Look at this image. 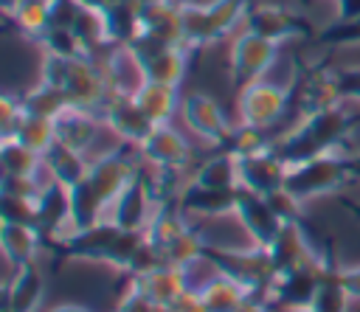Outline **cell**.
<instances>
[{
  "instance_id": "cell-1",
  "label": "cell",
  "mask_w": 360,
  "mask_h": 312,
  "mask_svg": "<svg viewBox=\"0 0 360 312\" xmlns=\"http://www.w3.org/2000/svg\"><path fill=\"white\" fill-rule=\"evenodd\" d=\"M53 245L56 250H62L65 259L107 264L115 267L118 273H127L129 278L160 264L143 230L121 228L112 219H101L90 228H73L65 236H59Z\"/></svg>"
},
{
  "instance_id": "cell-2",
  "label": "cell",
  "mask_w": 360,
  "mask_h": 312,
  "mask_svg": "<svg viewBox=\"0 0 360 312\" xmlns=\"http://www.w3.org/2000/svg\"><path fill=\"white\" fill-rule=\"evenodd\" d=\"M141 157L135 146L115 143L101 155L90 157V169L82 183L70 188V219L73 228H90L110 216L112 202L141 174ZM70 228V230H73Z\"/></svg>"
},
{
  "instance_id": "cell-3",
  "label": "cell",
  "mask_w": 360,
  "mask_h": 312,
  "mask_svg": "<svg viewBox=\"0 0 360 312\" xmlns=\"http://www.w3.org/2000/svg\"><path fill=\"white\" fill-rule=\"evenodd\" d=\"M357 126H360V112H352L343 104L304 115V118H298V124L292 129L278 135L276 155L287 166H295V163H304V160H312L321 155L343 152V146L349 143V135Z\"/></svg>"
},
{
  "instance_id": "cell-4",
  "label": "cell",
  "mask_w": 360,
  "mask_h": 312,
  "mask_svg": "<svg viewBox=\"0 0 360 312\" xmlns=\"http://www.w3.org/2000/svg\"><path fill=\"white\" fill-rule=\"evenodd\" d=\"M39 79L59 87L70 104L84 107L98 112L107 96L112 93L107 73L98 59L93 56H56V53H42L39 65Z\"/></svg>"
},
{
  "instance_id": "cell-5",
  "label": "cell",
  "mask_w": 360,
  "mask_h": 312,
  "mask_svg": "<svg viewBox=\"0 0 360 312\" xmlns=\"http://www.w3.org/2000/svg\"><path fill=\"white\" fill-rule=\"evenodd\" d=\"M250 6L253 0H208V3L186 0L183 17H180L186 48L188 51L208 48L214 42H222L225 37L239 34L236 28L245 25Z\"/></svg>"
},
{
  "instance_id": "cell-6",
  "label": "cell",
  "mask_w": 360,
  "mask_h": 312,
  "mask_svg": "<svg viewBox=\"0 0 360 312\" xmlns=\"http://www.w3.org/2000/svg\"><path fill=\"white\" fill-rule=\"evenodd\" d=\"M202 264H208L214 273H222V275L233 278L250 295L270 301V290H273V281H276V267H273L270 253L264 247H259V245L222 247V245L205 242Z\"/></svg>"
},
{
  "instance_id": "cell-7",
  "label": "cell",
  "mask_w": 360,
  "mask_h": 312,
  "mask_svg": "<svg viewBox=\"0 0 360 312\" xmlns=\"http://www.w3.org/2000/svg\"><path fill=\"white\" fill-rule=\"evenodd\" d=\"M349 186H352V177L346 169V152H332V155L295 163L290 166L287 183H284V188L304 205L321 197L343 194Z\"/></svg>"
},
{
  "instance_id": "cell-8",
  "label": "cell",
  "mask_w": 360,
  "mask_h": 312,
  "mask_svg": "<svg viewBox=\"0 0 360 312\" xmlns=\"http://www.w3.org/2000/svg\"><path fill=\"white\" fill-rule=\"evenodd\" d=\"M338 104H343L338 67H332L329 62H307L295 70L290 84V110H295L298 118Z\"/></svg>"
},
{
  "instance_id": "cell-9",
  "label": "cell",
  "mask_w": 360,
  "mask_h": 312,
  "mask_svg": "<svg viewBox=\"0 0 360 312\" xmlns=\"http://www.w3.org/2000/svg\"><path fill=\"white\" fill-rule=\"evenodd\" d=\"M278 48L276 42L250 34V31H239L231 37V48H228V70H231V84L233 90H245L248 84L264 79V73L276 65L278 59Z\"/></svg>"
},
{
  "instance_id": "cell-10",
  "label": "cell",
  "mask_w": 360,
  "mask_h": 312,
  "mask_svg": "<svg viewBox=\"0 0 360 312\" xmlns=\"http://www.w3.org/2000/svg\"><path fill=\"white\" fill-rule=\"evenodd\" d=\"M242 28L250 31V34H259V37L276 42V45L318 34L312 28V20L304 11H298L295 6H287V3H253Z\"/></svg>"
},
{
  "instance_id": "cell-11",
  "label": "cell",
  "mask_w": 360,
  "mask_h": 312,
  "mask_svg": "<svg viewBox=\"0 0 360 312\" xmlns=\"http://www.w3.org/2000/svg\"><path fill=\"white\" fill-rule=\"evenodd\" d=\"M180 121L183 126L200 141V143H208V146H217L222 149L233 132V124L228 121L222 104L202 93V90H191L183 96L180 101Z\"/></svg>"
},
{
  "instance_id": "cell-12",
  "label": "cell",
  "mask_w": 360,
  "mask_h": 312,
  "mask_svg": "<svg viewBox=\"0 0 360 312\" xmlns=\"http://www.w3.org/2000/svg\"><path fill=\"white\" fill-rule=\"evenodd\" d=\"M290 112V87L259 79L236 93V115L239 124H250L259 129H273Z\"/></svg>"
},
{
  "instance_id": "cell-13",
  "label": "cell",
  "mask_w": 360,
  "mask_h": 312,
  "mask_svg": "<svg viewBox=\"0 0 360 312\" xmlns=\"http://www.w3.org/2000/svg\"><path fill=\"white\" fill-rule=\"evenodd\" d=\"M129 48H132V53H135L138 62H141L143 79L180 87V82H183V76H186L188 53H191L186 45H172V42L138 37Z\"/></svg>"
},
{
  "instance_id": "cell-14",
  "label": "cell",
  "mask_w": 360,
  "mask_h": 312,
  "mask_svg": "<svg viewBox=\"0 0 360 312\" xmlns=\"http://www.w3.org/2000/svg\"><path fill=\"white\" fill-rule=\"evenodd\" d=\"M98 118L118 138V143H127L135 149L155 129V124L146 118V112L138 107L135 96H129V93H110L98 110Z\"/></svg>"
},
{
  "instance_id": "cell-15",
  "label": "cell",
  "mask_w": 360,
  "mask_h": 312,
  "mask_svg": "<svg viewBox=\"0 0 360 312\" xmlns=\"http://www.w3.org/2000/svg\"><path fill=\"white\" fill-rule=\"evenodd\" d=\"M138 157H141L143 166H152V169H180V171H186L194 163L191 143L174 124L155 126L143 138V143L138 146Z\"/></svg>"
},
{
  "instance_id": "cell-16",
  "label": "cell",
  "mask_w": 360,
  "mask_h": 312,
  "mask_svg": "<svg viewBox=\"0 0 360 312\" xmlns=\"http://www.w3.org/2000/svg\"><path fill=\"white\" fill-rule=\"evenodd\" d=\"M267 253H270V261L276 267V275L309 267L321 259V250L309 242L301 222H281V228H278L276 239L270 242Z\"/></svg>"
},
{
  "instance_id": "cell-17",
  "label": "cell",
  "mask_w": 360,
  "mask_h": 312,
  "mask_svg": "<svg viewBox=\"0 0 360 312\" xmlns=\"http://www.w3.org/2000/svg\"><path fill=\"white\" fill-rule=\"evenodd\" d=\"M155 211H158V200H155L149 177L141 166V174L121 191V197L112 202L107 219H112V222H118L121 228H129V230H146Z\"/></svg>"
},
{
  "instance_id": "cell-18",
  "label": "cell",
  "mask_w": 360,
  "mask_h": 312,
  "mask_svg": "<svg viewBox=\"0 0 360 312\" xmlns=\"http://www.w3.org/2000/svg\"><path fill=\"white\" fill-rule=\"evenodd\" d=\"M323 267H326V247L321 250V259L315 264L292 270V273H284V275H276L273 290H270L273 306H284V309L312 306L318 284H321V275H323Z\"/></svg>"
},
{
  "instance_id": "cell-19",
  "label": "cell",
  "mask_w": 360,
  "mask_h": 312,
  "mask_svg": "<svg viewBox=\"0 0 360 312\" xmlns=\"http://www.w3.org/2000/svg\"><path fill=\"white\" fill-rule=\"evenodd\" d=\"M37 228L45 236V242H56L59 236H65L73 228L70 219V188L56 183V180H45L39 194H37Z\"/></svg>"
},
{
  "instance_id": "cell-20",
  "label": "cell",
  "mask_w": 360,
  "mask_h": 312,
  "mask_svg": "<svg viewBox=\"0 0 360 312\" xmlns=\"http://www.w3.org/2000/svg\"><path fill=\"white\" fill-rule=\"evenodd\" d=\"M233 216L239 219L242 230L248 233L250 245H259V247H270V242L276 239L278 228H281V219L273 214L267 197L262 194H253L248 188H239V197H236V211Z\"/></svg>"
},
{
  "instance_id": "cell-21",
  "label": "cell",
  "mask_w": 360,
  "mask_h": 312,
  "mask_svg": "<svg viewBox=\"0 0 360 312\" xmlns=\"http://www.w3.org/2000/svg\"><path fill=\"white\" fill-rule=\"evenodd\" d=\"M242 188V186H239ZM239 188H211V186H200L188 177V183L183 186L177 205L188 214V216H200V219H219V216H231L236 211V197Z\"/></svg>"
},
{
  "instance_id": "cell-22",
  "label": "cell",
  "mask_w": 360,
  "mask_h": 312,
  "mask_svg": "<svg viewBox=\"0 0 360 312\" xmlns=\"http://www.w3.org/2000/svg\"><path fill=\"white\" fill-rule=\"evenodd\" d=\"M132 284L155 304V306H172L177 304L194 284L188 278V270L180 267H169V264H158L141 275H132Z\"/></svg>"
},
{
  "instance_id": "cell-23",
  "label": "cell",
  "mask_w": 360,
  "mask_h": 312,
  "mask_svg": "<svg viewBox=\"0 0 360 312\" xmlns=\"http://www.w3.org/2000/svg\"><path fill=\"white\" fill-rule=\"evenodd\" d=\"M45 295V275L37 261L14 267L3 292V312H37Z\"/></svg>"
},
{
  "instance_id": "cell-24",
  "label": "cell",
  "mask_w": 360,
  "mask_h": 312,
  "mask_svg": "<svg viewBox=\"0 0 360 312\" xmlns=\"http://www.w3.org/2000/svg\"><path fill=\"white\" fill-rule=\"evenodd\" d=\"M101 118L98 112L93 110H84V107H76L70 104L65 112H59L53 118V129H56V141L76 149V152H90V143L96 141V132L101 129Z\"/></svg>"
},
{
  "instance_id": "cell-25",
  "label": "cell",
  "mask_w": 360,
  "mask_h": 312,
  "mask_svg": "<svg viewBox=\"0 0 360 312\" xmlns=\"http://www.w3.org/2000/svg\"><path fill=\"white\" fill-rule=\"evenodd\" d=\"M287 171L290 166L276 155H262V157H248V160H239V177H242V188L253 191V194H273L278 188H284L287 183Z\"/></svg>"
},
{
  "instance_id": "cell-26",
  "label": "cell",
  "mask_w": 360,
  "mask_h": 312,
  "mask_svg": "<svg viewBox=\"0 0 360 312\" xmlns=\"http://www.w3.org/2000/svg\"><path fill=\"white\" fill-rule=\"evenodd\" d=\"M104 73H107V82L112 87V93H129L135 96V90L146 82L143 79V70H141V62L138 56L132 53L129 45H110L101 56H98Z\"/></svg>"
},
{
  "instance_id": "cell-27",
  "label": "cell",
  "mask_w": 360,
  "mask_h": 312,
  "mask_svg": "<svg viewBox=\"0 0 360 312\" xmlns=\"http://www.w3.org/2000/svg\"><path fill=\"white\" fill-rule=\"evenodd\" d=\"M135 101L138 107L146 112V118L160 126V124H172L174 115L180 112V87L174 84H163V82H143L138 90H135Z\"/></svg>"
},
{
  "instance_id": "cell-28",
  "label": "cell",
  "mask_w": 360,
  "mask_h": 312,
  "mask_svg": "<svg viewBox=\"0 0 360 312\" xmlns=\"http://www.w3.org/2000/svg\"><path fill=\"white\" fill-rule=\"evenodd\" d=\"M0 245H3V256L11 267H22L37 261L45 236L34 228V225H20V222H3L0 228Z\"/></svg>"
},
{
  "instance_id": "cell-29",
  "label": "cell",
  "mask_w": 360,
  "mask_h": 312,
  "mask_svg": "<svg viewBox=\"0 0 360 312\" xmlns=\"http://www.w3.org/2000/svg\"><path fill=\"white\" fill-rule=\"evenodd\" d=\"M42 163H45V177H51V180H56L68 188L82 183L87 169H90V157L84 152H76V149H70L59 141L42 155Z\"/></svg>"
},
{
  "instance_id": "cell-30",
  "label": "cell",
  "mask_w": 360,
  "mask_h": 312,
  "mask_svg": "<svg viewBox=\"0 0 360 312\" xmlns=\"http://www.w3.org/2000/svg\"><path fill=\"white\" fill-rule=\"evenodd\" d=\"M191 180L200 186H211V188H239L242 186L239 157L231 155L228 149H217L211 157H205L202 163L194 166Z\"/></svg>"
},
{
  "instance_id": "cell-31",
  "label": "cell",
  "mask_w": 360,
  "mask_h": 312,
  "mask_svg": "<svg viewBox=\"0 0 360 312\" xmlns=\"http://www.w3.org/2000/svg\"><path fill=\"white\" fill-rule=\"evenodd\" d=\"M197 292L208 312H236L250 298V292L242 284H236L222 273H214L208 281L197 284Z\"/></svg>"
},
{
  "instance_id": "cell-32",
  "label": "cell",
  "mask_w": 360,
  "mask_h": 312,
  "mask_svg": "<svg viewBox=\"0 0 360 312\" xmlns=\"http://www.w3.org/2000/svg\"><path fill=\"white\" fill-rule=\"evenodd\" d=\"M349 304H352V295L346 292V284H343V275H340V264L335 261L332 250L326 247V267H323L312 309L315 312H349Z\"/></svg>"
},
{
  "instance_id": "cell-33",
  "label": "cell",
  "mask_w": 360,
  "mask_h": 312,
  "mask_svg": "<svg viewBox=\"0 0 360 312\" xmlns=\"http://www.w3.org/2000/svg\"><path fill=\"white\" fill-rule=\"evenodd\" d=\"M0 169H3V174H11V177H39V180H45L42 155L22 146L17 138H3L0 141Z\"/></svg>"
},
{
  "instance_id": "cell-34",
  "label": "cell",
  "mask_w": 360,
  "mask_h": 312,
  "mask_svg": "<svg viewBox=\"0 0 360 312\" xmlns=\"http://www.w3.org/2000/svg\"><path fill=\"white\" fill-rule=\"evenodd\" d=\"M8 20L17 25L22 37L39 42L53 25V0H20Z\"/></svg>"
},
{
  "instance_id": "cell-35",
  "label": "cell",
  "mask_w": 360,
  "mask_h": 312,
  "mask_svg": "<svg viewBox=\"0 0 360 312\" xmlns=\"http://www.w3.org/2000/svg\"><path fill=\"white\" fill-rule=\"evenodd\" d=\"M276 141L278 138L270 135V129H259V126H250V124H236L222 149H228L239 160H248V157H262V155L276 152Z\"/></svg>"
},
{
  "instance_id": "cell-36",
  "label": "cell",
  "mask_w": 360,
  "mask_h": 312,
  "mask_svg": "<svg viewBox=\"0 0 360 312\" xmlns=\"http://www.w3.org/2000/svg\"><path fill=\"white\" fill-rule=\"evenodd\" d=\"M22 104H25L28 115H39V118H51L53 121L59 112H65L70 107V98L59 87H53V84L39 79L31 90L22 93Z\"/></svg>"
},
{
  "instance_id": "cell-37",
  "label": "cell",
  "mask_w": 360,
  "mask_h": 312,
  "mask_svg": "<svg viewBox=\"0 0 360 312\" xmlns=\"http://www.w3.org/2000/svg\"><path fill=\"white\" fill-rule=\"evenodd\" d=\"M14 138H17L22 146L34 149L37 155H45V152L56 143V129H53V121H51V118L25 115V118H22V124L17 126Z\"/></svg>"
},
{
  "instance_id": "cell-38",
  "label": "cell",
  "mask_w": 360,
  "mask_h": 312,
  "mask_svg": "<svg viewBox=\"0 0 360 312\" xmlns=\"http://www.w3.org/2000/svg\"><path fill=\"white\" fill-rule=\"evenodd\" d=\"M315 42L321 48H360V17L357 20H332L315 34Z\"/></svg>"
},
{
  "instance_id": "cell-39",
  "label": "cell",
  "mask_w": 360,
  "mask_h": 312,
  "mask_svg": "<svg viewBox=\"0 0 360 312\" xmlns=\"http://www.w3.org/2000/svg\"><path fill=\"white\" fill-rule=\"evenodd\" d=\"M0 216H3V222H20V225L37 228V197L0 194Z\"/></svg>"
},
{
  "instance_id": "cell-40",
  "label": "cell",
  "mask_w": 360,
  "mask_h": 312,
  "mask_svg": "<svg viewBox=\"0 0 360 312\" xmlns=\"http://www.w3.org/2000/svg\"><path fill=\"white\" fill-rule=\"evenodd\" d=\"M25 104H22V93H3L0 98V135L3 138H14L17 126L22 124L25 118Z\"/></svg>"
},
{
  "instance_id": "cell-41",
  "label": "cell",
  "mask_w": 360,
  "mask_h": 312,
  "mask_svg": "<svg viewBox=\"0 0 360 312\" xmlns=\"http://www.w3.org/2000/svg\"><path fill=\"white\" fill-rule=\"evenodd\" d=\"M267 202H270L273 214H276L281 222H301V219H304V202L295 200L287 188H278V191L267 194Z\"/></svg>"
},
{
  "instance_id": "cell-42",
  "label": "cell",
  "mask_w": 360,
  "mask_h": 312,
  "mask_svg": "<svg viewBox=\"0 0 360 312\" xmlns=\"http://www.w3.org/2000/svg\"><path fill=\"white\" fill-rule=\"evenodd\" d=\"M45 180H48V177H45ZM45 180H39V177H11V174H3V180H0V194L37 197Z\"/></svg>"
},
{
  "instance_id": "cell-43",
  "label": "cell",
  "mask_w": 360,
  "mask_h": 312,
  "mask_svg": "<svg viewBox=\"0 0 360 312\" xmlns=\"http://www.w3.org/2000/svg\"><path fill=\"white\" fill-rule=\"evenodd\" d=\"M338 84H340L343 101H357L360 104V65L338 67Z\"/></svg>"
},
{
  "instance_id": "cell-44",
  "label": "cell",
  "mask_w": 360,
  "mask_h": 312,
  "mask_svg": "<svg viewBox=\"0 0 360 312\" xmlns=\"http://www.w3.org/2000/svg\"><path fill=\"white\" fill-rule=\"evenodd\" d=\"M115 312H158V306L129 281V290L121 295V301L115 304Z\"/></svg>"
},
{
  "instance_id": "cell-45",
  "label": "cell",
  "mask_w": 360,
  "mask_h": 312,
  "mask_svg": "<svg viewBox=\"0 0 360 312\" xmlns=\"http://www.w3.org/2000/svg\"><path fill=\"white\" fill-rule=\"evenodd\" d=\"M340 275H343V284H346V292L352 295V301L360 304V264L340 267Z\"/></svg>"
},
{
  "instance_id": "cell-46",
  "label": "cell",
  "mask_w": 360,
  "mask_h": 312,
  "mask_svg": "<svg viewBox=\"0 0 360 312\" xmlns=\"http://www.w3.org/2000/svg\"><path fill=\"white\" fill-rule=\"evenodd\" d=\"M172 312H208L205 306H202V301H200V292H197V287H191L177 304H172L169 306Z\"/></svg>"
},
{
  "instance_id": "cell-47",
  "label": "cell",
  "mask_w": 360,
  "mask_h": 312,
  "mask_svg": "<svg viewBox=\"0 0 360 312\" xmlns=\"http://www.w3.org/2000/svg\"><path fill=\"white\" fill-rule=\"evenodd\" d=\"M335 3V20H357L360 17V0H332Z\"/></svg>"
},
{
  "instance_id": "cell-48",
  "label": "cell",
  "mask_w": 360,
  "mask_h": 312,
  "mask_svg": "<svg viewBox=\"0 0 360 312\" xmlns=\"http://www.w3.org/2000/svg\"><path fill=\"white\" fill-rule=\"evenodd\" d=\"M82 8H87V11H96V14H107L118 0H76Z\"/></svg>"
},
{
  "instance_id": "cell-49",
  "label": "cell",
  "mask_w": 360,
  "mask_h": 312,
  "mask_svg": "<svg viewBox=\"0 0 360 312\" xmlns=\"http://www.w3.org/2000/svg\"><path fill=\"white\" fill-rule=\"evenodd\" d=\"M346 169H349L352 186H360V152H352V155H346Z\"/></svg>"
},
{
  "instance_id": "cell-50",
  "label": "cell",
  "mask_w": 360,
  "mask_h": 312,
  "mask_svg": "<svg viewBox=\"0 0 360 312\" xmlns=\"http://www.w3.org/2000/svg\"><path fill=\"white\" fill-rule=\"evenodd\" d=\"M343 208L360 222V200H352V197H343Z\"/></svg>"
},
{
  "instance_id": "cell-51",
  "label": "cell",
  "mask_w": 360,
  "mask_h": 312,
  "mask_svg": "<svg viewBox=\"0 0 360 312\" xmlns=\"http://www.w3.org/2000/svg\"><path fill=\"white\" fill-rule=\"evenodd\" d=\"M51 312H93V309H87V306H82V304H59V306H53Z\"/></svg>"
},
{
  "instance_id": "cell-52",
  "label": "cell",
  "mask_w": 360,
  "mask_h": 312,
  "mask_svg": "<svg viewBox=\"0 0 360 312\" xmlns=\"http://www.w3.org/2000/svg\"><path fill=\"white\" fill-rule=\"evenodd\" d=\"M287 312H315L312 306H295V309H287Z\"/></svg>"
}]
</instances>
